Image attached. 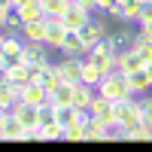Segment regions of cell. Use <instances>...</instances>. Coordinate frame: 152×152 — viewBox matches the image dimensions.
<instances>
[{"instance_id":"39","label":"cell","mask_w":152,"mask_h":152,"mask_svg":"<svg viewBox=\"0 0 152 152\" xmlns=\"http://www.w3.org/2000/svg\"><path fill=\"white\" fill-rule=\"evenodd\" d=\"M6 116H9V113H6V110H0V140H3V125H6Z\"/></svg>"},{"instance_id":"18","label":"cell","mask_w":152,"mask_h":152,"mask_svg":"<svg viewBox=\"0 0 152 152\" xmlns=\"http://www.w3.org/2000/svg\"><path fill=\"white\" fill-rule=\"evenodd\" d=\"M73 82H61L52 94H49V104H55V107H73Z\"/></svg>"},{"instance_id":"43","label":"cell","mask_w":152,"mask_h":152,"mask_svg":"<svg viewBox=\"0 0 152 152\" xmlns=\"http://www.w3.org/2000/svg\"><path fill=\"white\" fill-rule=\"evenodd\" d=\"M0 55H3V34H0Z\"/></svg>"},{"instance_id":"14","label":"cell","mask_w":152,"mask_h":152,"mask_svg":"<svg viewBox=\"0 0 152 152\" xmlns=\"http://www.w3.org/2000/svg\"><path fill=\"white\" fill-rule=\"evenodd\" d=\"M128 88H131V94H143V91H149L152 88V79H149V70L146 67H137V70H131L128 76Z\"/></svg>"},{"instance_id":"30","label":"cell","mask_w":152,"mask_h":152,"mask_svg":"<svg viewBox=\"0 0 152 152\" xmlns=\"http://www.w3.org/2000/svg\"><path fill=\"white\" fill-rule=\"evenodd\" d=\"M6 28H9V31H21V28H24V18H21V12H18L15 6H12L9 15H6Z\"/></svg>"},{"instance_id":"38","label":"cell","mask_w":152,"mask_h":152,"mask_svg":"<svg viewBox=\"0 0 152 152\" xmlns=\"http://www.w3.org/2000/svg\"><path fill=\"white\" fill-rule=\"evenodd\" d=\"M73 3H79V6H85V9H94L97 0H73Z\"/></svg>"},{"instance_id":"24","label":"cell","mask_w":152,"mask_h":152,"mask_svg":"<svg viewBox=\"0 0 152 152\" xmlns=\"http://www.w3.org/2000/svg\"><path fill=\"white\" fill-rule=\"evenodd\" d=\"M55 122L61 128H70V125L79 122V110L76 107H55Z\"/></svg>"},{"instance_id":"12","label":"cell","mask_w":152,"mask_h":152,"mask_svg":"<svg viewBox=\"0 0 152 152\" xmlns=\"http://www.w3.org/2000/svg\"><path fill=\"white\" fill-rule=\"evenodd\" d=\"M34 79V70L24 64V61H18V64H12V67H6V82L15 88V91H21L24 85H28Z\"/></svg>"},{"instance_id":"23","label":"cell","mask_w":152,"mask_h":152,"mask_svg":"<svg viewBox=\"0 0 152 152\" xmlns=\"http://www.w3.org/2000/svg\"><path fill=\"white\" fill-rule=\"evenodd\" d=\"M3 140H24V125L12 116H6V125H3Z\"/></svg>"},{"instance_id":"1","label":"cell","mask_w":152,"mask_h":152,"mask_svg":"<svg viewBox=\"0 0 152 152\" xmlns=\"http://www.w3.org/2000/svg\"><path fill=\"white\" fill-rule=\"evenodd\" d=\"M97 94L100 97H107V100H125V97H131V88H128V79H125V73H107L104 79H100L97 85Z\"/></svg>"},{"instance_id":"40","label":"cell","mask_w":152,"mask_h":152,"mask_svg":"<svg viewBox=\"0 0 152 152\" xmlns=\"http://www.w3.org/2000/svg\"><path fill=\"white\" fill-rule=\"evenodd\" d=\"M24 3H28V0H12V6H15V9H18V6H24Z\"/></svg>"},{"instance_id":"7","label":"cell","mask_w":152,"mask_h":152,"mask_svg":"<svg viewBox=\"0 0 152 152\" xmlns=\"http://www.w3.org/2000/svg\"><path fill=\"white\" fill-rule=\"evenodd\" d=\"M91 116L100 122V125H116V107H113V100H107V97H100V94H94V100H91Z\"/></svg>"},{"instance_id":"44","label":"cell","mask_w":152,"mask_h":152,"mask_svg":"<svg viewBox=\"0 0 152 152\" xmlns=\"http://www.w3.org/2000/svg\"><path fill=\"white\" fill-rule=\"evenodd\" d=\"M67 3H73V0H67Z\"/></svg>"},{"instance_id":"37","label":"cell","mask_w":152,"mask_h":152,"mask_svg":"<svg viewBox=\"0 0 152 152\" xmlns=\"http://www.w3.org/2000/svg\"><path fill=\"white\" fill-rule=\"evenodd\" d=\"M6 15H9V6L0 3V28H6Z\"/></svg>"},{"instance_id":"29","label":"cell","mask_w":152,"mask_h":152,"mask_svg":"<svg viewBox=\"0 0 152 152\" xmlns=\"http://www.w3.org/2000/svg\"><path fill=\"white\" fill-rule=\"evenodd\" d=\"M43 128V140H64V128H61L58 122H52V125H40Z\"/></svg>"},{"instance_id":"36","label":"cell","mask_w":152,"mask_h":152,"mask_svg":"<svg viewBox=\"0 0 152 152\" xmlns=\"http://www.w3.org/2000/svg\"><path fill=\"white\" fill-rule=\"evenodd\" d=\"M140 34L146 37V40H152V21H146V24H140Z\"/></svg>"},{"instance_id":"20","label":"cell","mask_w":152,"mask_h":152,"mask_svg":"<svg viewBox=\"0 0 152 152\" xmlns=\"http://www.w3.org/2000/svg\"><path fill=\"white\" fill-rule=\"evenodd\" d=\"M137 67H143V61L137 58L134 52H122V55H116V73H125V76H128V73L137 70Z\"/></svg>"},{"instance_id":"10","label":"cell","mask_w":152,"mask_h":152,"mask_svg":"<svg viewBox=\"0 0 152 152\" xmlns=\"http://www.w3.org/2000/svg\"><path fill=\"white\" fill-rule=\"evenodd\" d=\"M64 34H67V28L61 24L58 15H46V46H49V49H58V52H61Z\"/></svg>"},{"instance_id":"25","label":"cell","mask_w":152,"mask_h":152,"mask_svg":"<svg viewBox=\"0 0 152 152\" xmlns=\"http://www.w3.org/2000/svg\"><path fill=\"white\" fill-rule=\"evenodd\" d=\"M131 52L140 58L143 64H149V61H152V40H146L143 34H137V37H134V49H131Z\"/></svg>"},{"instance_id":"17","label":"cell","mask_w":152,"mask_h":152,"mask_svg":"<svg viewBox=\"0 0 152 152\" xmlns=\"http://www.w3.org/2000/svg\"><path fill=\"white\" fill-rule=\"evenodd\" d=\"M94 100V85H85V82H76L73 88V107L76 110H88Z\"/></svg>"},{"instance_id":"21","label":"cell","mask_w":152,"mask_h":152,"mask_svg":"<svg viewBox=\"0 0 152 152\" xmlns=\"http://www.w3.org/2000/svg\"><path fill=\"white\" fill-rule=\"evenodd\" d=\"M15 104H18V91L3 79V82H0V110L12 113V107H15Z\"/></svg>"},{"instance_id":"35","label":"cell","mask_w":152,"mask_h":152,"mask_svg":"<svg viewBox=\"0 0 152 152\" xmlns=\"http://www.w3.org/2000/svg\"><path fill=\"white\" fill-rule=\"evenodd\" d=\"M113 6H116V0H97V6H94V9H100V12H110Z\"/></svg>"},{"instance_id":"32","label":"cell","mask_w":152,"mask_h":152,"mask_svg":"<svg viewBox=\"0 0 152 152\" xmlns=\"http://www.w3.org/2000/svg\"><path fill=\"white\" fill-rule=\"evenodd\" d=\"M55 122V104H43L40 107V125H52Z\"/></svg>"},{"instance_id":"41","label":"cell","mask_w":152,"mask_h":152,"mask_svg":"<svg viewBox=\"0 0 152 152\" xmlns=\"http://www.w3.org/2000/svg\"><path fill=\"white\" fill-rule=\"evenodd\" d=\"M3 79H6V67L0 64V82H3Z\"/></svg>"},{"instance_id":"6","label":"cell","mask_w":152,"mask_h":152,"mask_svg":"<svg viewBox=\"0 0 152 152\" xmlns=\"http://www.w3.org/2000/svg\"><path fill=\"white\" fill-rule=\"evenodd\" d=\"M79 37H82V43H85V52L91 46H97L100 40L107 37V21H100V18H88L82 28H79Z\"/></svg>"},{"instance_id":"26","label":"cell","mask_w":152,"mask_h":152,"mask_svg":"<svg viewBox=\"0 0 152 152\" xmlns=\"http://www.w3.org/2000/svg\"><path fill=\"white\" fill-rule=\"evenodd\" d=\"M125 140H134V143H152V128H149L146 122H140L137 128L125 131Z\"/></svg>"},{"instance_id":"27","label":"cell","mask_w":152,"mask_h":152,"mask_svg":"<svg viewBox=\"0 0 152 152\" xmlns=\"http://www.w3.org/2000/svg\"><path fill=\"white\" fill-rule=\"evenodd\" d=\"M85 140H107V125H100L94 116L85 122Z\"/></svg>"},{"instance_id":"3","label":"cell","mask_w":152,"mask_h":152,"mask_svg":"<svg viewBox=\"0 0 152 152\" xmlns=\"http://www.w3.org/2000/svg\"><path fill=\"white\" fill-rule=\"evenodd\" d=\"M125 24H128V21H119V28H110L107 37H104L107 46L113 49V55H122V52H131V49H134V37L137 34H131Z\"/></svg>"},{"instance_id":"5","label":"cell","mask_w":152,"mask_h":152,"mask_svg":"<svg viewBox=\"0 0 152 152\" xmlns=\"http://www.w3.org/2000/svg\"><path fill=\"white\" fill-rule=\"evenodd\" d=\"M58 18H61V24H64L67 31H79L82 24L91 18V9H85V6H79V3H70V6L61 12Z\"/></svg>"},{"instance_id":"42","label":"cell","mask_w":152,"mask_h":152,"mask_svg":"<svg viewBox=\"0 0 152 152\" xmlns=\"http://www.w3.org/2000/svg\"><path fill=\"white\" fill-rule=\"evenodd\" d=\"M143 67H146V70H149V79H152V61H149V64H143Z\"/></svg>"},{"instance_id":"9","label":"cell","mask_w":152,"mask_h":152,"mask_svg":"<svg viewBox=\"0 0 152 152\" xmlns=\"http://www.w3.org/2000/svg\"><path fill=\"white\" fill-rule=\"evenodd\" d=\"M34 79L40 82V85L46 88L49 94H52L55 88H58L61 82H64V79H61V73H58V67L52 64V61H49V64H43V67H37V70H34Z\"/></svg>"},{"instance_id":"16","label":"cell","mask_w":152,"mask_h":152,"mask_svg":"<svg viewBox=\"0 0 152 152\" xmlns=\"http://www.w3.org/2000/svg\"><path fill=\"white\" fill-rule=\"evenodd\" d=\"M104 76H107V73L100 70L91 58H88V55H82V82H85V85H94V88H97Z\"/></svg>"},{"instance_id":"33","label":"cell","mask_w":152,"mask_h":152,"mask_svg":"<svg viewBox=\"0 0 152 152\" xmlns=\"http://www.w3.org/2000/svg\"><path fill=\"white\" fill-rule=\"evenodd\" d=\"M140 119L152 128V97H146V100H140Z\"/></svg>"},{"instance_id":"13","label":"cell","mask_w":152,"mask_h":152,"mask_svg":"<svg viewBox=\"0 0 152 152\" xmlns=\"http://www.w3.org/2000/svg\"><path fill=\"white\" fill-rule=\"evenodd\" d=\"M46 43H28L24 46V64H28L31 70H37V67H43V64H49V55H46Z\"/></svg>"},{"instance_id":"22","label":"cell","mask_w":152,"mask_h":152,"mask_svg":"<svg viewBox=\"0 0 152 152\" xmlns=\"http://www.w3.org/2000/svg\"><path fill=\"white\" fill-rule=\"evenodd\" d=\"M18 12H21L24 24H28V21H40V18H46V12H43V3H40V0H28L24 6H18Z\"/></svg>"},{"instance_id":"4","label":"cell","mask_w":152,"mask_h":152,"mask_svg":"<svg viewBox=\"0 0 152 152\" xmlns=\"http://www.w3.org/2000/svg\"><path fill=\"white\" fill-rule=\"evenodd\" d=\"M18 61H24V43L15 37V31H9V34H3V55H0V64L12 67V64H18Z\"/></svg>"},{"instance_id":"34","label":"cell","mask_w":152,"mask_h":152,"mask_svg":"<svg viewBox=\"0 0 152 152\" xmlns=\"http://www.w3.org/2000/svg\"><path fill=\"white\" fill-rule=\"evenodd\" d=\"M137 21H140V24L152 21V0H146V3L140 6V15H137Z\"/></svg>"},{"instance_id":"2","label":"cell","mask_w":152,"mask_h":152,"mask_svg":"<svg viewBox=\"0 0 152 152\" xmlns=\"http://www.w3.org/2000/svg\"><path fill=\"white\" fill-rule=\"evenodd\" d=\"M116 125L119 128H125V131H131V128H137L143 119H140V100H134V94L131 97H125V100H116Z\"/></svg>"},{"instance_id":"31","label":"cell","mask_w":152,"mask_h":152,"mask_svg":"<svg viewBox=\"0 0 152 152\" xmlns=\"http://www.w3.org/2000/svg\"><path fill=\"white\" fill-rule=\"evenodd\" d=\"M64 140H85V125L76 122L70 128H64Z\"/></svg>"},{"instance_id":"8","label":"cell","mask_w":152,"mask_h":152,"mask_svg":"<svg viewBox=\"0 0 152 152\" xmlns=\"http://www.w3.org/2000/svg\"><path fill=\"white\" fill-rule=\"evenodd\" d=\"M18 100H21V104H31V107H43V104H49V91H46L37 79H31V82L18 91Z\"/></svg>"},{"instance_id":"19","label":"cell","mask_w":152,"mask_h":152,"mask_svg":"<svg viewBox=\"0 0 152 152\" xmlns=\"http://www.w3.org/2000/svg\"><path fill=\"white\" fill-rule=\"evenodd\" d=\"M21 34H24V40H28V43H46V18L28 21V24L21 28Z\"/></svg>"},{"instance_id":"11","label":"cell","mask_w":152,"mask_h":152,"mask_svg":"<svg viewBox=\"0 0 152 152\" xmlns=\"http://www.w3.org/2000/svg\"><path fill=\"white\" fill-rule=\"evenodd\" d=\"M58 73H61V79L64 82H82V58H70V55H64V61H58Z\"/></svg>"},{"instance_id":"15","label":"cell","mask_w":152,"mask_h":152,"mask_svg":"<svg viewBox=\"0 0 152 152\" xmlns=\"http://www.w3.org/2000/svg\"><path fill=\"white\" fill-rule=\"evenodd\" d=\"M61 55H70V58H82L85 55V43L79 31H67L64 34V43H61Z\"/></svg>"},{"instance_id":"28","label":"cell","mask_w":152,"mask_h":152,"mask_svg":"<svg viewBox=\"0 0 152 152\" xmlns=\"http://www.w3.org/2000/svg\"><path fill=\"white\" fill-rule=\"evenodd\" d=\"M40 3H43V12H46V15H61V12L70 6L67 0H40Z\"/></svg>"}]
</instances>
